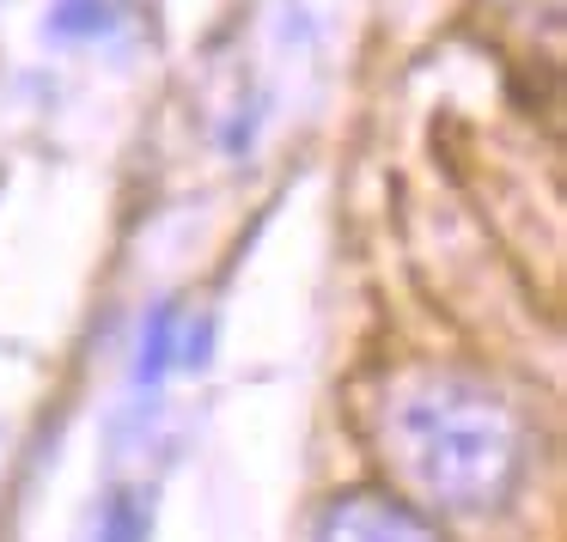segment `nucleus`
Masks as SVG:
<instances>
[{"mask_svg":"<svg viewBox=\"0 0 567 542\" xmlns=\"http://www.w3.org/2000/svg\"><path fill=\"white\" fill-rule=\"evenodd\" d=\"M311 542H440V530H433L403 493L348 488L318 512Z\"/></svg>","mask_w":567,"mask_h":542,"instance_id":"2","label":"nucleus"},{"mask_svg":"<svg viewBox=\"0 0 567 542\" xmlns=\"http://www.w3.org/2000/svg\"><path fill=\"white\" fill-rule=\"evenodd\" d=\"M177 359V311L159 305L147 317V330H141V354H135V384L141 390H153V384L165 378V366Z\"/></svg>","mask_w":567,"mask_h":542,"instance_id":"3","label":"nucleus"},{"mask_svg":"<svg viewBox=\"0 0 567 542\" xmlns=\"http://www.w3.org/2000/svg\"><path fill=\"white\" fill-rule=\"evenodd\" d=\"M99 542H147V505H141V493H111V505H104L99 518Z\"/></svg>","mask_w":567,"mask_h":542,"instance_id":"4","label":"nucleus"},{"mask_svg":"<svg viewBox=\"0 0 567 542\" xmlns=\"http://www.w3.org/2000/svg\"><path fill=\"white\" fill-rule=\"evenodd\" d=\"M391 457L409 488L445 512H488L525 476V427L518 415L476 378L427 372L403 384L384 408Z\"/></svg>","mask_w":567,"mask_h":542,"instance_id":"1","label":"nucleus"}]
</instances>
